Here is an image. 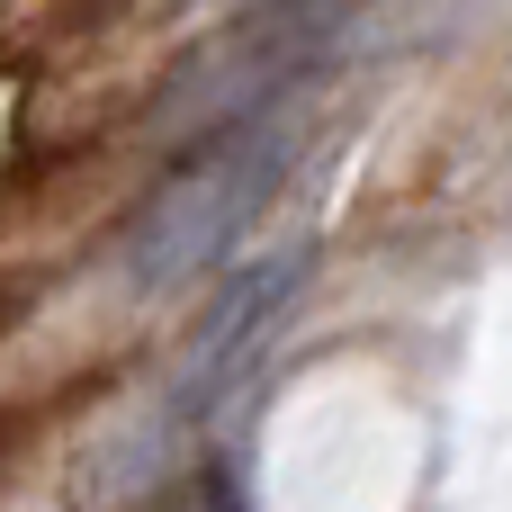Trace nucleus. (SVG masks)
Masks as SVG:
<instances>
[{
  "label": "nucleus",
  "mask_w": 512,
  "mask_h": 512,
  "mask_svg": "<svg viewBox=\"0 0 512 512\" xmlns=\"http://www.w3.org/2000/svg\"><path fill=\"white\" fill-rule=\"evenodd\" d=\"M297 135H306V117L288 99H270V108L198 135L162 171V189L135 207V225L117 243V279L135 297H180V288L216 279L252 243V225L270 216V198H279V180L297 162Z\"/></svg>",
  "instance_id": "1"
},
{
  "label": "nucleus",
  "mask_w": 512,
  "mask_h": 512,
  "mask_svg": "<svg viewBox=\"0 0 512 512\" xmlns=\"http://www.w3.org/2000/svg\"><path fill=\"white\" fill-rule=\"evenodd\" d=\"M297 288H306V243L243 261V270L207 297V315H198V333H189V351H180V369H171V396H162V423H171V432L207 423V414L252 378V360L270 351V333H279V315L297 306Z\"/></svg>",
  "instance_id": "2"
},
{
  "label": "nucleus",
  "mask_w": 512,
  "mask_h": 512,
  "mask_svg": "<svg viewBox=\"0 0 512 512\" xmlns=\"http://www.w3.org/2000/svg\"><path fill=\"white\" fill-rule=\"evenodd\" d=\"M252 9H342V0H252Z\"/></svg>",
  "instance_id": "3"
}]
</instances>
